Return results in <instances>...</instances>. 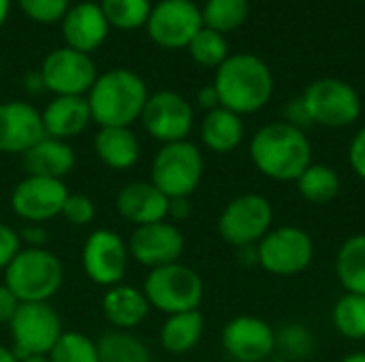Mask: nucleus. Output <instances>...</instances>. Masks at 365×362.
<instances>
[{
  "label": "nucleus",
  "instance_id": "c9c22d12",
  "mask_svg": "<svg viewBox=\"0 0 365 362\" xmlns=\"http://www.w3.org/2000/svg\"><path fill=\"white\" fill-rule=\"evenodd\" d=\"M71 0H17L21 13L36 23L62 21Z\"/></svg>",
  "mask_w": 365,
  "mask_h": 362
},
{
  "label": "nucleus",
  "instance_id": "6ab92c4d",
  "mask_svg": "<svg viewBox=\"0 0 365 362\" xmlns=\"http://www.w3.org/2000/svg\"><path fill=\"white\" fill-rule=\"evenodd\" d=\"M60 30L66 47L90 55L105 43L109 34V23L105 19L101 4L81 0L75 6H68L60 21Z\"/></svg>",
  "mask_w": 365,
  "mask_h": 362
},
{
  "label": "nucleus",
  "instance_id": "c85d7f7f",
  "mask_svg": "<svg viewBox=\"0 0 365 362\" xmlns=\"http://www.w3.org/2000/svg\"><path fill=\"white\" fill-rule=\"evenodd\" d=\"M98 362H152L145 341L130 331H111L96 341Z\"/></svg>",
  "mask_w": 365,
  "mask_h": 362
},
{
  "label": "nucleus",
  "instance_id": "dca6fc26",
  "mask_svg": "<svg viewBox=\"0 0 365 362\" xmlns=\"http://www.w3.org/2000/svg\"><path fill=\"white\" fill-rule=\"evenodd\" d=\"M66 196L64 181L26 175L11 192V211L28 224H43L62 213Z\"/></svg>",
  "mask_w": 365,
  "mask_h": 362
},
{
  "label": "nucleus",
  "instance_id": "2f4dec72",
  "mask_svg": "<svg viewBox=\"0 0 365 362\" xmlns=\"http://www.w3.org/2000/svg\"><path fill=\"white\" fill-rule=\"evenodd\" d=\"M101 9L105 13L109 28L130 32L148 23L152 2L150 0H103Z\"/></svg>",
  "mask_w": 365,
  "mask_h": 362
},
{
  "label": "nucleus",
  "instance_id": "603ef678",
  "mask_svg": "<svg viewBox=\"0 0 365 362\" xmlns=\"http://www.w3.org/2000/svg\"><path fill=\"white\" fill-rule=\"evenodd\" d=\"M263 362H280V361H272V358H269V361H263Z\"/></svg>",
  "mask_w": 365,
  "mask_h": 362
},
{
  "label": "nucleus",
  "instance_id": "5701e85b",
  "mask_svg": "<svg viewBox=\"0 0 365 362\" xmlns=\"http://www.w3.org/2000/svg\"><path fill=\"white\" fill-rule=\"evenodd\" d=\"M150 309L143 290L128 284L111 286L103 297V316L115 331L137 329L148 318Z\"/></svg>",
  "mask_w": 365,
  "mask_h": 362
},
{
  "label": "nucleus",
  "instance_id": "864d4df0",
  "mask_svg": "<svg viewBox=\"0 0 365 362\" xmlns=\"http://www.w3.org/2000/svg\"><path fill=\"white\" fill-rule=\"evenodd\" d=\"M79 2H81V0H79Z\"/></svg>",
  "mask_w": 365,
  "mask_h": 362
},
{
  "label": "nucleus",
  "instance_id": "9d476101",
  "mask_svg": "<svg viewBox=\"0 0 365 362\" xmlns=\"http://www.w3.org/2000/svg\"><path fill=\"white\" fill-rule=\"evenodd\" d=\"M62 333V320L49 303H19L9 322L11 350L17 361L47 356Z\"/></svg>",
  "mask_w": 365,
  "mask_h": 362
},
{
  "label": "nucleus",
  "instance_id": "9b49d317",
  "mask_svg": "<svg viewBox=\"0 0 365 362\" xmlns=\"http://www.w3.org/2000/svg\"><path fill=\"white\" fill-rule=\"evenodd\" d=\"M139 119L154 141L167 145L188 139L195 126V111L182 94L160 90L148 96Z\"/></svg>",
  "mask_w": 365,
  "mask_h": 362
},
{
  "label": "nucleus",
  "instance_id": "ddd939ff",
  "mask_svg": "<svg viewBox=\"0 0 365 362\" xmlns=\"http://www.w3.org/2000/svg\"><path fill=\"white\" fill-rule=\"evenodd\" d=\"M128 245L126 241L109 228H98L90 233L81 247V267L86 277L103 288L122 284L128 269Z\"/></svg>",
  "mask_w": 365,
  "mask_h": 362
},
{
  "label": "nucleus",
  "instance_id": "4be33fe9",
  "mask_svg": "<svg viewBox=\"0 0 365 362\" xmlns=\"http://www.w3.org/2000/svg\"><path fill=\"white\" fill-rule=\"evenodd\" d=\"M77 156L75 149L68 145V141L43 137L36 145H32L24 156H21V166L26 175L32 177H49V179H60L75 169Z\"/></svg>",
  "mask_w": 365,
  "mask_h": 362
},
{
  "label": "nucleus",
  "instance_id": "39448f33",
  "mask_svg": "<svg viewBox=\"0 0 365 362\" xmlns=\"http://www.w3.org/2000/svg\"><path fill=\"white\" fill-rule=\"evenodd\" d=\"M141 290L150 307L158 309L165 316L199 309L205 294L201 275L192 267L182 262L152 269Z\"/></svg>",
  "mask_w": 365,
  "mask_h": 362
},
{
  "label": "nucleus",
  "instance_id": "423d86ee",
  "mask_svg": "<svg viewBox=\"0 0 365 362\" xmlns=\"http://www.w3.org/2000/svg\"><path fill=\"white\" fill-rule=\"evenodd\" d=\"M205 173L201 149L192 141L160 145L154 156L150 181L167 198H190Z\"/></svg>",
  "mask_w": 365,
  "mask_h": 362
},
{
  "label": "nucleus",
  "instance_id": "a878e982",
  "mask_svg": "<svg viewBox=\"0 0 365 362\" xmlns=\"http://www.w3.org/2000/svg\"><path fill=\"white\" fill-rule=\"evenodd\" d=\"M203 333H205V320L199 309L173 314L167 316L160 329V346L165 352L182 356L192 352L201 344Z\"/></svg>",
  "mask_w": 365,
  "mask_h": 362
},
{
  "label": "nucleus",
  "instance_id": "a211bd4d",
  "mask_svg": "<svg viewBox=\"0 0 365 362\" xmlns=\"http://www.w3.org/2000/svg\"><path fill=\"white\" fill-rule=\"evenodd\" d=\"M45 137L41 111L26 100L0 102V154L24 156Z\"/></svg>",
  "mask_w": 365,
  "mask_h": 362
},
{
  "label": "nucleus",
  "instance_id": "bb28decb",
  "mask_svg": "<svg viewBox=\"0 0 365 362\" xmlns=\"http://www.w3.org/2000/svg\"><path fill=\"white\" fill-rule=\"evenodd\" d=\"M336 275L344 292L365 297V233L344 239L336 254Z\"/></svg>",
  "mask_w": 365,
  "mask_h": 362
},
{
  "label": "nucleus",
  "instance_id": "8fccbe9b",
  "mask_svg": "<svg viewBox=\"0 0 365 362\" xmlns=\"http://www.w3.org/2000/svg\"><path fill=\"white\" fill-rule=\"evenodd\" d=\"M340 362H365V352H351Z\"/></svg>",
  "mask_w": 365,
  "mask_h": 362
},
{
  "label": "nucleus",
  "instance_id": "f8f14e48",
  "mask_svg": "<svg viewBox=\"0 0 365 362\" xmlns=\"http://www.w3.org/2000/svg\"><path fill=\"white\" fill-rule=\"evenodd\" d=\"M201 28V9L192 0H160L145 23L148 36L163 49H188Z\"/></svg>",
  "mask_w": 365,
  "mask_h": 362
},
{
  "label": "nucleus",
  "instance_id": "49530a36",
  "mask_svg": "<svg viewBox=\"0 0 365 362\" xmlns=\"http://www.w3.org/2000/svg\"><path fill=\"white\" fill-rule=\"evenodd\" d=\"M237 260H240V265H244V267H255V265H259V258H257V245L240 247V250H237Z\"/></svg>",
  "mask_w": 365,
  "mask_h": 362
},
{
  "label": "nucleus",
  "instance_id": "3c124183",
  "mask_svg": "<svg viewBox=\"0 0 365 362\" xmlns=\"http://www.w3.org/2000/svg\"><path fill=\"white\" fill-rule=\"evenodd\" d=\"M19 362H49L47 356H28V358H24V361Z\"/></svg>",
  "mask_w": 365,
  "mask_h": 362
},
{
  "label": "nucleus",
  "instance_id": "09e8293b",
  "mask_svg": "<svg viewBox=\"0 0 365 362\" xmlns=\"http://www.w3.org/2000/svg\"><path fill=\"white\" fill-rule=\"evenodd\" d=\"M9 11H11V0H0V28H2L4 21H6Z\"/></svg>",
  "mask_w": 365,
  "mask_h": 362
},
{
  "label": "nucleus",
  "instance_id": "a19ab883",
  "mask_svg": "<svg viewBox=\"0 0 365 362\" xmlns=\"http://www.w3.org/2000/svg\"><path fill=\"white\" fill-rule=\"evenodd\" d=\"M19 239L21 243H26L28 247H45L49 241L47 230L43 228V224H26L19 230Z\"/></svg>",
  "mask_w": 365,
  "mask_h": 362
},
{
  "label": "nucleus",
  "instance_id": "c756f323",
  "mask_svg": "<svg viewBox=\"0 0 365 362\" xmlns=\"http://www.w3.org/2000/svg\"><path fill=\"white\" fill-rule=\"evenodd\" d=\"M250 15L248 0H207L201 9L203 26L220 34L235 32Z\"/></svg>",
  "mask_w": 365,
  "mask_h": 362
},
{
  "label": "nucleus",
  "instance_id": "ea45409f",
  "mask_svg": "<svg viewBox=\"0 0 365 362\" xmlns=\"http://www.w3.org/2000/svg\"><path fill=\"white\" fill-rule=\"evenodd\" d=\"M284 115H287V119H284V122H287V124H291V126H295V128L306 130L308 126H312L310 115H308V111H306V107H304V102H302V96L293 98V100L287 105Z\"/></svg>",
  "mask_w": 365,
  "mask_h": 362
},
{
  "label": "nucleus",
  "instance_id": "1a4fd4ad",
  "mask_svg": "<svg viewBox=\"0 0 365 362\" xmlns=\"http://www.w3.org/2000/svg\"><path fill=\"white\" fill-rule=\"evenodd\" d=\"M257 258L265 273L276 277H293L312 265L314 241L310 233L299 226H276L257 243Z\"/></svg>",
  "mask_w": 365,
  "mask_h": 362
},
{
  "label": "nucleus",
  "instance_id": "412c9836",
  "mask_svg": "<svg viewBox=\"0 0 365 362\" xmlns=\"http://www.w3.org/2000/svg\"><path fill=\"white\" fill-rule=\"evenodd\" d=\"M43 130L45 137L68 141L73 137H79L90 124V107L86 96H56L47 107L41 111Z\"/></svg>",
  "mask_w": 365,
  "mask_h": 362
},
{
  "label": "nucleus",
  "instance_id": "de8ad7c7",
  "mask_svg": "<svg viewBox=\"0 0 365 362\" xmlns=\"http://www.w3.org/2000/svg\"><path fill=\"white\" fill-rule=\"evenodd\" d=\"M0 362H19L15 358V354H13V350L11 348H6V346H2L0 344Z\"/></svg>",
  "mask_w": 365,
  "mask_h": 362
},
{
  "label": "nucleus",
  "instance_id": "aec40b11",
  "mask_svg": "<svg viewBox=\"0 0 365 362\" xmlns=\"http://www.w3.org/2000/svg\"><path fill=\"white\" fill-rule=\"evenodd\" d=\"M115 209L126 222L145 226L167 220L169 198L152 181H130L118 192Z\"/></svg>",
  "mask_w": 365,
  "mask_h": 362
},
{
  "label": "nucleus",
  "instance_id": "4468645a",
  "mask_svg": "<svg viewBox=\"0 0 365 362\" xmlns=\"http://www.w3.org/2000/svg\"><path fill=\"white\" fill-rule=\"evenodd\" d=\"M38 73L45 90L56 96H86L98 77L92 58L66 45L49 51L43 58Z\"/></svg>",
  "mask_w": 365,
  "mask_h": 362
},
{
  "label": "nucleus",
  "instance_id": "7c9ffc66",
  "mask_svg": "<svg viewBox=\"0 0 365 362\" xmlns=\"http://www.w3.org/2000/svg\"><path fill=\"white\" fill-rule=\"evenodd\" d=\"M334 329L351 341H365V297L342 294L331 309Z\"/></svg>",
  "mask_w": 365,
  "mask_h": 362
},
{
  "label": "nucleus",
  "instance_id": "7ed1b4c3",
  "mask_svg": "<svg viewBox=\"0 0 365 362\" xmlns=\"http://www.w3.org/2000/svg\"><path fill=\"white\" fill-rule=\"evenodd\" d=\"M145 81L130 68H111L96 77L86 94L92 122L101 128H130L148 102Z\"/></svg>",
  "mask_w": 365,
  "mask_h": 362
},
{
  "label": "nucleus",
  "instance_id": "473e14b6",
  "mask_svg": "<svg viewBox=\"0 0 365 362\" xmlns=\"http://www.w3.org/2000/svg\"><path fill=\"white\" fill-rule=\"evenodd\" d=\"M188 51L192 55V60L199 64V66H205V68H218L231 53H229V43H227V36L216 32V30H210V28H201L197 32V36L190 41L188 45Z\"/></svg>",
  "mask_w": 365,
  "mask_h": 362
},
{
  "label": "nucleus",
  "instance_id": "0eeeda50",
  "mask_svg": "<svg viewBox=\"0 0 365 362\" xmlns=\"http://www.w3.org/2000/svg\"><path fill=\"white\" fill-rule=\"evenodd\" d=\"M302 102L312 124L334 130L353 126L364 111L359 92L349 81L336 77H323L312 81L304 90Z\"/></svg>",
  "mask_w": 365,
  "mask_h": 362
},
{
  "label": "nucleus",
  "instance_id": "c03bdc74",
  "mask_svg": "<svg viewBox=\"0 0 365 362\" xmlns=\"http://www.w3.org/2000/svg\"><path fill=\"white\" fill-rule=\"evenodd\" d=\"M197 105H199L205 113H210V111H214V109L220 107V98H218V92H216L214 83L203 85V87L197 92Z\"/></svg>",
  "mask_w": 365,
  "mask_h": 362
},
{
  "label": "nucleus",
  "instance_id": "f03ea898",
  "mask_svg": "<svg viewBox=\"0 0 365 362\" xmlns=\"http://www.w3.org/2000/svg\"><path fill=\"white\" fill-rule=\"evenodd\" d=\"M214 87L220 107L244 117L261 111L272 100L274 73L255 53H233L216 68Z\"/></svg>",
  "mask_w": 365,
  "mask_h": 362
},
{
  "label": "nucleus",
  "instance_id": "f704fd0d",
  "mask_svg": "<svg viewBox=\"0 0 365 362\" xmlns=\"http://www.w3.org/2000/svg\"><path fill=\"white\" fill-rule=\"evenodd\" d=\"M47 358L49 362H98L96 341L79 331L62 333Z\"/></svg>",
  "mask_w": 365,
  "mask_h": 362
},
{
  "label": "nucleus",
  "instance_id": "f3484780",
  "mask_svg": "<svg viewBox=\"0 0 365 362\" xmlns=\"http://www.w3.org/2000/svg\"><path fill=\"white\" fill-rule=\"evenodd\" d=\"M222 350L235 362L269 361L276 352V331L257 316H237L220 333Z\"/></svg>",
  "mask_w": 365,
  "mask_h": 362
},
{
  "label": "nucleus",
  "instance_id": "20e7f679",
  "mask_svg": "<svg viewBox=\"0 0 365 362\" xmlns=\"http://www.w3.org/2000/svg\"><path fill=\"white\" fill-rule=\"evenodd\" d=\"M64 282L60 258L47 247H21L4 269V286L19 303H49Z\"/></svg>",
  "mask_w": 365,
  "mask_h": 362
},
{
  "label": "nucleus",
  "instance_id": "58836bf2",
  "mask_svg": "<svg viewBox=\"0 0 365 362\" xmlns=\"http://www.w3.org/2000/svg\"><path fill=\"white\" fill-rule=\"evenodd\" d=\"M349 164L353 173L365 181V126H361L349 145Z\"/></svg>",
  "mask_w": 365,
  "mask_h": 362
},
{
  "label": "nucleus",
  "instance_id": "a18cd8bd",
  "mask_svg": "<svg viewBox=\"0 0 365 362\" xmlns=\"http://www.w3.org/2000/svg\"><path fill=\"white\" fill-rule=\"evenodd\" d=\"M24 87H26V92H28L30 96L41 94V92H47V90H45V83H43V77H41L38 70H30V73L24 77Z\"/></svg>",
  "mask_w": 365,
  "mask_h": 362
},
{
  "label": "nucleus",
  "instance_id": "79ce46f5",
  "mask_svg": "<svg viewBox=\"0 0 365 362\" xmlns=\"http://www.w3.org/2000/svg\"><path fill=\"white\" fill-rule=\"evenodd\" d=\"M17 307H19V301L15 299V294L4 284H0V324L9 326V322L13 320Z\"/></svg>",
  "mask_w": 365,
  "mask_h": 362
},
{
  "label": "nucleus",
  "instance_id": "72a5a7b5",
  "mask_svg": "<svg viewBox=\"0 0 365 362\" xmlns=\"http://www.w3.org/2000/svg\"><path fill=\"white\" fill-rule=\"evenodd\" d=\"M317 348L314 333L304 322H289L276 331V350H280L287 358L304 361L310 358Z\"/></svg>",
  "mask_w": 365,
  "mask_h": 362
},
{
  "label": "nucleus",
  "instance_id": "f257e3e1",
  "mask_svg": "<svg viewBox=\"0 0 365 362\" xmlns=\"http://www.w3.org/2000/svg\"><path fill=\"white\" fill-rule=\"evenodd\" d=\"M255 169L272 181H297L312 164V143L306 130L287 122L261 126L248 145Z\"/></svg>",
  "mask_w": 365,
  "mask_h": 362
},
{
  "label": "nucleus",
  "instance_id": "37998d69",
  "mask_svg": "<svg viewBox=\"0 0 365 362\" xmlns=\"http://www.w3.org/2000/svg\"><path fill=\"white\" fill-rule=\"evenodd\" d=\"M192 213V205H190V198H169V213H167V220L169 222H184L188 220Z\"/></svg>",
  "mask_w": 365,
  "mask_h": 362
},
{
  "label": "nucleus",
  "instance_id": "2eb2a0df",
  "mask_svg": "<svg viewBox=\"0 0 365 362\" xmlns=\"http://www.w3.org/2000/svg\"><path fill=\"white\" fill-rule=\"evenodd\" d=\"M126 245L130 258H135L141 267H148L152 271L180 262L186 247V237L178 224L163 220L145 226H135Z\"/></svg>",
  "mask_w": 365,
  "mask_h": 362
},
{
  "label": "nucleus",
  "instance_id": "393cba45",
  "mask_svg": "<svg viewBox=\"0 0 365 362\" xmlns=\"http://www.w3.org/2000/svg\"><path fill=\"white\" fill-rule=\"evenodd\" d=\"M201 143L214 151V154H231L235 151L246 137V126L242 115L218 107L210 113H205L201 122Z\"/></svg>",
  "mask_w": 365,
  "mask_h": 362
},
{
  "label": "nucleus",
  "instance_id": "b1692460",
  "mask_svg": "<svg viewBox=\"0 0 365 362\" xmlns=\"http://www.w3.org/2000/svg\"><path fill=\"white\" fill-rule=\"evenodd\" d=\"M94 154L105 166L128 171L141 158V143L133 128H101L94 137Z\"/></svg>",
  "mask_w": 365,
  "mask_h": 362
},
{
  "label": "nucleus",
  "instance_id": "4c0bfd02",
  "mask_svg": "<svg viewBox=\"0 0 365 362\" xmlns=\"http://www.w3.org/2000/svg\"><path fill=\"white\" fill-rule=\"evenodd\" d=\"M19 252H21L19 230L0 222V271H4Z\"/></svg>",
  "mask_w": 365,
  "mask_h": 362
},
{
  "label": "nucleus",
  "instance_id": "cd10ccee",
  "mask_svg": "<svg viewBox=\"0 0 365 362\" xmlns=\"http://www.w3.org/2000/svg\"><path fill=\"white\" fill-rule=\"evenodd\" d=\"M299 194L312 205H327L338 198L342 190V179L338 171L329 164L312 162L295 181Z\"/></svg>",
  "mask_w": 365,
  "mask_h": 362
},
{
  "label": "nucleus",
  "instance_id": "6e6552de",
  "mask_svg": "<svg viewBox=\"0 0 365 362\" xmlns=\"http://www.w3.org/2000/svg\"><path fill=\"white\" fill-rule=\"evenodd\" d=\"M274 228V207L269 198L246 192L231 198L218 215V235L235 250L257 245Z\"/></svg>",
  "mask_w": 365,
  "mask_h": 362
},
{
  "label": "nucleus",
  "instance_id": "e433bc0d",
  "mask_svg": "<svg viewBox=\"0 0 365 362\" xmlns=\"http://www.w3.org/2000/svg\"><path fill=\"white\" fill-rule=\"evenodd\" d=\"M60 215L73 226H86L92 224V220L96 218V207L90 196L79 192H68Z\"/></svg>",
  "mask_w": 365,
  "mask_h": 362
}]
</instances>
